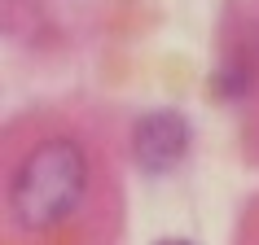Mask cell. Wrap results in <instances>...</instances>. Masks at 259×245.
Listing matches in <instances>:
<instances>
[{
  "label": "cell",
  "instance_id": "1",
  "mask_svg": "<svg viewBox=\"0 0 259 245\" xmlns=\"http://www.w3.org/2000/svg\"><path fill=\"white\" fill-rule=\"evenodd\" d=\"M88 189V153L70 136H49L18 162L9 179V215L18 228L44 232L83 202Z\"/></svg>",
  "mask_w": 259,
  "mask_h": 245
},
{
  "label": "cell",
  "instance_id": "2",
  "mask_svg": "<svg viewBox=\"0 0 259 245\" xmlns=\"http://www.w3.org/2000/svg\"><path fill=\"white\" fill-rule=\"evenodd\" d=\"M189 153V122L176 109H154L132 127V162L145 175H163Z\"/></svg>",
  "mask_w": 259,
  "mask_h": 245
},
{
  "label": "cell",
  "instance_id": "3",
  "mask_svg": "<svg viewBox=\"0 0 259 245\" xmlns=\"http://www.w3.org/2000/svg\"><path fill=\"white\" fill-rule=\"evenodd\" d=\"M246 83H250V66H246V57H229V62L215 70V92L229 96V101L246 92Z\"/></svg>",
  "mask_w": 259,
  "mask_h": 245
},
{
  "label": "cell",
  "instance_id": "4",
  "mask_svg": "<svg viewBox=\"0 0 259 245\" xmlns=\"http://www.w3.org/2000/svg\"><path fill=\"white\" fill-rule=\"evenodd\" d=\"M158 245H189V241H158Z\"/></svg>",
  "mask_w": 259,
  "mask_h": 245
}]
</instances>
